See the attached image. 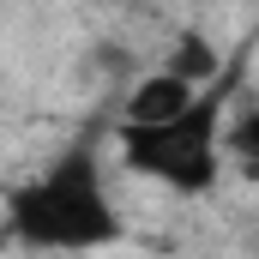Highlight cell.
<instances>
[{"instance_id":"6da1fadb","label":"cell","mask_w":259,"mask_h":259,"mask_svg":"<svg viewBox=\"0 0 259 259\" xmlns=\"http://www.w3.org/2000/svg\"><path fill=\"white\" fill-rule=\"evenodd\" d=\"M6 235L30 253H103L127 241L97 145H72L6 193Z\"/></svg>"},{"instance_id":"7a4b0ae2","label":"cell","mask_w":259,"mask_h":259,"mask_svg":"<svg viewBox=\"0 0 259 259\" xmlns=\"http://www.w3.org/2000/svg\"><path fill=\"white\" fill-rule=\"evenodd\" d=\"M115 151L133 175L163 181L181 199H199L223 175V109H217V97H199L193 109H181L169 121H121Z\"/></svg>"},{"instance_id":"3957f363","label":"cell","mask_w":259,"mask_h":259,"mask_svg":"<svg viewBox=\"0 0 259 259\" xmlns=\"http://www.w3.org/2000/svg\"><path fill=\"white\" fill-rule=\"evenodd\" d=\"M199 84H187L181 72H169V66H151L139 84L127 91V103H121V121H169V115H181V109H193Z\"/></svg>"},{"instance_id":"277c9868","label":"cell","mask_w":259,"mask_h":259,"mask_svg":"<svg viewBox=\"0 0 259 259\" xmlns=\"http://www.w3.org/2000/svg\"><path fill=\"white\" fill-rule=\"evenodd\" d=\"M163 66H169V72H181L187 84H205V78H217V49H211V36H199V30H181Z\"/></svg>"},{"instance_id":"5b68a950","label":"cell","mask_w":259,"mask_h":259,"mask_svg":"<svg viewBox=\"0 0 259 259\" xmlns=\"http://www.w3.org/2000/svg\"><path fill=\"white\" fill-rule=\"evenodd\" d=\"M223 157H235L241 175L259 187V109H253V115H241L235 127H223Z\"/></svg>"}]
</instances>
